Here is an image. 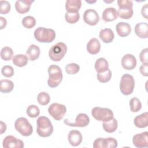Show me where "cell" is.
Listing matches in <instances>:
<instances>
[{
	"label": "cell",
	"mask_w": 148,
	"mask_h": 148,
	"mask_svg": "<svg viewBox=\"0 0 148 148\" xmlns=\"http://www.w3.org/2000/svg\"><path fill=\"white\" fill-rule=\"evenodd\" d=\"M135 87L134 77L128 73L122 76L120 83V90L121 93L125 95H128L132 93Z\"/></svg>",
	"instance_id": "6"
},
{
	"label": "cell",
	"mask_w": 148,
	"mask_h": 148,
	"mask_svg": "<svg viewBox=\"0 0 148 148\" xmlns=\"http://www.w3.org/2000/svg\"><path fill=\"white\" fill-rule=\"evenodd\" d=\"M118 124L116 119L114 117L109 121L103 122L102 127L105 131L108 133H112L116 131L117 128Z\"/></svg>",
	"instance_id": "26"
},
{
	"label": "cell",
	"mask_w": 148,
	"mask_h": 148,
	"mask_svg": "<svg viewBox=\"0 0 148 148\" xmlns=\"http://www.w3.org/2000/svg\"><path fill=\"white\" fill-rule=\"evenodd\" d=\"M49 73V79L47 84L51 88L57 87L61 82L63 75L62 71L60 66L57 65H51L47 69Z\"/></svg>",
	"instance_id": "2"
},
{
	"label": "cell",
	"mask_w": 148,
	"mask_h": 148,
	"mask_svg": "<svg viewBox=\"0 0 148 148\" xmlns=\"http://www.w3.org/2000/svg\"><path fill=\"white\" fill-rule=\"evenodd\" d=\"M148 25L146 23H139L135 26V33L140 38L146 39L148 37Z\"/></svg>",
	"instance_id": "18"
},
{
	"label": "cell",
	"mask_w": 148,
	"mask_h": 148,
	"mask_svg": "<svg viewBox=\"0 0 148 148\" xmlns=\"http://www.w3.org/2000/svg\"><path fill=\"white\" fill-rule=\"evenodd\" d=\"M34 2L32 0H17L15 3V9L18 13L24 14L29 10Z\"/></svg>",
	"instance_id": "15"
},
{
	"label": "cell",
	"mask_w": 148,
	"mask_h": 148,
	"mask_svg": "<svg viewBox=\"0 0 148 148\" xmlns=\"http://www.w3.org/2000/svg\"><path fill=\"white\" fill-rule=\"evenodd\" d=\"M119 9L117 10L119 16L123 19L130 18L134 13L132 6L133 2L129 0H119L117 1Z\"/></svg>",
	"instance_id": "5"
},
{
	"label": "cell",
	"mask_w": 148,
	"mask_h": 148,
	"mask_svg": "<svg viewBox=\"0 0 148 148\" xmlns=\"http://www.w3.org/2000/svg\"><path fill=\"white\" fill-rule=\"evenodd\" d=\"M121 63L124 69L126 70H132L135 68L137 62L134 55L127 54L122 57Z\"/></svg>",
	"instance_id": "14"
},
{
	"label": "cell",
	"mask_w": 148,
	"mask_h": 148,
	"mask_svg": "<svg viewBox=\"0 0 148 148\" xmlns=\"http://www.w3.org/2000/svg\"><path fill=\"white\" fill-rule=\"evenodd\" d=\"M66 51V45L64 43L60 42L50 47L49 51V56L51 60L57 62L64 58Z\"/></svg>",
	"instance_id": "4"
},
{
	"label": "cell",
	"mask_w": 148,
	"mask_h": 148,
	"mask_svg": "<svg viewBox=\"0 0 148 148\" xmlns=\"http://www.w3.org/2000/svg\"><path fill=\"white\" fill-rule=\"evenodd\" d=\"M134 123L136 127L139 128L147 127L148 125V113L146 112L136 116Z\"/></svg>",
	"instance_id": "22"
},
{
	"label": "cell",
	"mask_w": 148,
	"mask_h": 148,
	"mask_svg": "<svg viewBox=\"0 0 148 148\" xmlns=\"http://www.w3.org/2000/svg\"><path fill=\"white\" fill-rule=\"evenodd\" d=\"M139 71L143 76L147 77L148 76V63H143L139 68Z\"/></svg>",
	"instance_id": "42"
},
{
	"label": "cell",
	"mask_w": 148,
	"mask_h": 148,
	"mask_svg": "<svg viewBox=\"0 0 148 148\" xmlns=\"http://www.w3.org/2000/svg\"><path fill=\"white\" fill-rule=\"evenodd\" d=\"M119 16L117 10L114 8H106L102 13V19L106 22L112 21L117 18Z\"/></svg>",
	"instance_id": "19"
},
{
	"label": "cell",
	"mask_w": 148,
	"mask_h": 148,
	"mask_svg": "<svg viewBox=\"0 0 148 148\" xmlns=\"http://www.w3.org/2000/svg\"><path fill=\"white\" fill-rule=\"evenodd\" d=\"M14 127L20 134L24 136H30L33 132L32 125L25 117H19L14 123Z\"/></svg>",
	"instance_id": "8"
},
{
	"label": "cell",
	"mask_w": 148,
	"mask_h": 148,
	"mask_svg": "<svg viewBox=\"0 0 148 148\" xmlns=\"http://www.w3.org/2000/svg\"><path fill=\"white\" fill-rule=\"evenodd\" d=\"M101 50V44L97 38L91 39L87 44V50L91 54H97Z\"/></svg>",
	"instance_id": "20"
},
{
	"label": "cell",
	"mask_w": 148,
	"mask_h": 148,
	"mask_svg": "<svg viewBox=\"0 0 148 148\" xmlns=\"http://www.w3.org/2000/svg\"><path fill=\"white\" fill-rule=\"evenodd\" d=\"M83 20L86 24L94 26L98 24L99 20V17L96 10L89 9L84 12Z\"/></svg>",
	"instance_id": "12"
},
{
	"label": "cell",
	"mask_w": 148,
	"mask_h": 148,
	"mask_svg": "<svg viewBox=\"0 0 148 148\" xmlns=\"http://www.w3.org/2000/svg\"><path fill=\"white\" fill-rule=\"evenodd\" d=\"M68 139L72 146H77L82 142V134L77 130H71L68 134Z\"/></svg>",
	"instance_id": "16"
},
{
	"label": "cell",
	"mask_w": 148,
	"mask_h": 148,
	"mask_svg": "<svg viewBox=\"0 0 148 148\" xmlns=\"http://www.w3.org/2000/svg\"><path fill=\"white\" fill-rule=\"evenodd\" d=\"M65 18L66 22L69 24H75L77 23L80 18V14L77 13H68L66 12L65 14Z\"/></svg>",
	"instance_id": "35"
},
{
	"label": "cell",
	"mask_w": 148,
	"mask_h": 148,
	"mask_svg": "<svg viewBox=\"0 0 148 148\" xmlns=\"http://www.w3.org/2000/svg\"><path fill=\"white\" fill-rule=\"evenodd\" d=\"M40 54L39 47L36 45H31L28 48L26 54L30 61H35L38 59Z\"/></svg>",
	"instance_id": "24"
},
{
	"label": "cell",
	"mask_w": 148,
	"mask_h": 148,
	"mask_svg": "<svg viewBox=\"0 0 148 148\" xmlns=\"http://www.w3.org/2000/svg\"><path fill=\"white\" fill-rule=\"evenodd\" d=\"M94 148H106V138H98L96 139L93 143Z\"/></svg>",
	"instance_id": "39"
},
{
	"label": "cell",
	"mask_w": 148,
	"mask_h": 148,
	"mask_svg": "<svg viewBox=\"0 0 148 148\" xmlns=\"http://www.w3.org/2000/svg\"><path fill=\"white\" fill-rule=\"evenodd\" d=\"M11 9L10 3L7 1H0V13L5 14L8 13Z\"/></svg>",
	"instance_id": "37"
},
{
	"label": "cell",
	"mask_w": 148,
	"mask_h": 148,
	"mask_svg": "<svg viewBox=\"0 0 148 148\" xmlns=\"http://www.w3.org/2000/svg\"><path fill=\"white\" fill-rule=\"evenodd\" d=\"M0 20H1V29H2L6 27L7 24V21H6V20L3 17H0Z\"/></svg>",
	"instance_id": "44"
},
{
	"label": "cell",
	"mask_w": 148,
	"mask_h": 148,
	"mask_svg": "<svg viewBox=\"0 0 148 148\" xmlns=\"http://www.w3.org/2000/svg\"><path fill=\"white\" fill-rule=\"evenodd\" d=\"M37 100L40 105H46L49 103L50 101V97L48 93L45 91H42L38 94L37 96Z\"/></svg>",
	"instance_id": "32"
},
{
	"label": "cell",
	"mask_w": 148,
	"mask_h": 148,
	"mask_svg": "<svg viewBox=\"0 0 148 148\" xmlns=\"http://www.w3.org/2000/svg\"><path fill=\"white\" fill-rule=\"evenodd\" d=\"M148 4H145L144 6H142L141 9V13L143 17H145L146 19H148Z\"/></svg>",
	"instance_id": "43"
},
{
	"label": "cell",
	"mask_w": 148,
	"mask_h": 148,
	"mask_svg": "<svg viewBox=\"0 0 148 148\" xmlns=\"http://www.w3.org/2000/svg\"><path fill=\"white\" fill-rule=\"evenodd\" d=\"M80 70V66L76 63L68 64L65 66V71L69 75L76 74Z\"/></svg>",
	"instance_id": "36"
},
{
	"label": "cell",
	"mask_w": 148,
	"mask_h": 148,
	"mask_svg": "<svg viewBox=\"0 0 148 148\" xmlns=\"http://www.w3.org/2000/svg\"><path fill=\"white\" fill-rule=\"evenodd\" d=\"M130 107L132 112H138L142 108V103L137 98H132L130 101Z\"/></svg>",
	"instance_id": "29"
},
{
	"label": "cell",
	"mask_w": 148,
	"mask_h": 148,
	"mask_svg": "<svg viewBox=\"0 0 148 148\" xmlns=\"http://www.w3.org/2000/svg\"><path fill=\"white\" fill-rule=\"evenodd\" d=\"M4 148H23L24 146L23 142L16 138L13 135H8L6 136L2 142Z\"/></svg>",
	"instance_id": "11"
},
{
	"label": "cell",
	"mask_w": 148,
	"mask_h": 148,
	"mask_svg": "<svg viewBox=\"0 0 148 148\" xmlns=\"http://www.w3.org/2000/svg\"><path fill=\"white\" fill-rule=\"evenodd\" d=\"M99 36L102 42L105 43H109L113 40L114 35L111 29L105 28L100 31Z\"/></svg>",
	"instance_id": "23"
},
{
	"label": "cell",
	"mask_w": 148,
	"mask_h": 148,
	"mask_svg": "<svg viewBox=\"0 0 148 148\" xmlns=\"http://www.w3.org/2000/svg\"><path fill=\"white\" fill-rule=\"evenodd\" d=\"M112 77V72L108 69L106 71L102 73H97V77L98 81L101 83H104L108 82Z\"/></svg>",
	"instance_id": "30"
},
{
	"label": "cell",
	"mask_w": 148,
	"mask_h": 148,
	"mask_svg": "<svg viewBox=\"0 0 148 148\" xmlns=\"http://www.w3.org/2000/svg\"><path fill=\"white\" fill-rule=\"evenodd\" d=\"M148 132L147 131L143 132L140 134L135 135L132 138L133 145L138 148H143L147 147Z\"/></svg>",
	"instance_id": "13"
},
{
	"label": "cell",
	"mask_w": 148,
	"mask_h": 148,
	"mask_svg": "<svg viewBox=\"0 0 148 148\" xmlns=\"http://www.w3.org/2000/svg\"><path fill=\"white\" fill-rule=\"evenodd\" d=\"M13 56V50L9 47H4L1 51V57L5 61H9Z\"/></svg>",
	"instance_id": "31"
},
{
	"label": "cell",
	"mask_w": 148,
	"mask_h": 148,
	"mask_svg": "<svg viewBox=\"0 0 148 148\" xmlns=\"http://www.w3.org/2000/svg\"><path fill=\"white\" fill-rule=\"evenodd\" d=\"M22 24L25 28L31 29L35 25L36 20L34 17L31 16H28L23 18Z\"/></svg>",
	"instance_id": "33"
},
{
	"label": "cell",
	"mask_w": 148,
	"mask_h": 148,
	"mask_svg": "<svg viewBox=\"0 0 148 148\" xmlns=\"http://www.w3.org/2000/svg\"><path fill=\"white\" fill-rule=\"evenodd\" d=\"M2 75L6 77H10L13 76L14 71L12 66L10 65H5L1 69Z\"/></svg>",
	"instance_id": "38"
},
{
	"label": "cell",
	"mask_w": 148,
	"mask_h": 148,
	"mask_svg": "<svg viewBox=\"0 0 148 148\" xmlns=\"http://www.w3.org/2000/svg\"><path fill=\"white\" fill-rule=\"evenodd\" d=\"M1 134L6 131V125L5 123L1 121Z\"/></svg>",
	"instance_id": "45"
},
{
	"label": "cell",
	"mask_w": 148,
	"mask_h": 148,
	"mask_svg": "<svg viewBox=\"0 0 148 148\" xmlns=\"http://www.w3.org/2000/svg\"><path fill=\"white\" fill-rule=\"evenodd\" d=\"M28 57L25 54H16L12 58V61L14 65L18 67L25 66L28 63Z\"/></svg>",
	"instance_id": "27"
},
{
	"label": "cell",
	"mask_w": 148,
	"mask_h": 148,
	"mask_svg": "<svg viewBox=\"0 0 148 148\" xmlns=\"http://www.w3.org/2000/svg\"><path fill=\"white\" fill-rule=\"evenodd\" d=\"M66 112V106L63 104L53 103L48 108V112L57 121L62 120Z\"/></svg>",
	"instance_id": "9"
},
{
	"label": "cell",
	"mask_w": 148,
	"mask_h": 148,
	"mask_svg": "<svg viewBox=\"0 0 148 148\" xmlns=\"http://www.w3.org/2000/svg\"><path fill=\"white\" fill-rule=\"evenodd\" d=\"M35 39L41 43H50L56 38V32L54 30L44 27L37 28L34 34Z\"/></svg>",
	"instance_id": "3"
},
{
	"label": "cell",
	"mask_w": 148,
	"mask_h": 148,
	"mask_svg": "<svg viewBox=\"0 0 148 148\" xmlns=\"http://www.w3.org/2000/svg\"><path fill=\"white\" fill-rule=\"evenodd\" d=\"M86 2L87 3H95L96 2V1H86Z\"/></svg>",
	"instance_id": "46"
},
{
	"label": "cell",
	"mask_w": 148,
	"mask_h": 148,
	"mask_svg": "<svg viewBox=\"0 0 148 148\" xmlns=\"http://www.w3.org/2000/svg\"><path fill=\"white\" fill-rule=\"evenodd\" d=\"M82 6L80 0H67L65 3V9L68 13H77Z\"/></svg>",
	"instance_id": "21"
},
{
	"label": "cell",
	"mask_w": 148,
	"mask_h": 148,
	"mask_svg": "<svg viewBox=\"0 0 148 148\" xmlns=\"http://www.w3.org/2000/svg\"><path fill=\"white\" fill-rule=\"evenodd\" d=\"M14 88L13 83L8 79H2L0 81V91L2 93H9Z\"/></svg>",
	"instance_id": "28"
},
{
	"label": "cell",
	"mask_w": 148,
	"mask_h": 148,
	"mask_svg": "<svg viewBox=\"0 0 148 148\" xmlns=\"http://www.w3.org/2000/svg\"><path fill=\"white\" fill-rule=\"evenodd\" d=\"M64 123L71 127H86L90 123V118L87 114L85 113H79L77 115L75 122L72 123L69 121L68 119H65Z\"/></svg>",
	"instance_id": "10"
},
{
	"label": "cell",
	"mask_w": 148,
	"mask_h": 148,
	"mask_svg": "<svg viewBox=\"0 0 148 148\" xmlns=\"http://www.w3.org/2000/svg\"><path fill=\"white\" fill-rule=\"evenodd\" d=\"M92 117L99 121H109L114 117L112 110L106 108L94 107L91 110Z\"/></svg>",
	"instance_id": "7"
},
{
	"label": "cell",
	"mask_w": 148,
	"mask_h": 148,
	"mask_svg": "<svg viewBox=\"0 0 148 148\" xmlns=\"http://www.w3.org/2000/svg\"><path fill=\"white\" fill-rule=\"evenodd\" d=\"M148 49L145 48L143 49L139 54V58L140 62L142 63H148Z\"/></svg>",
	"instance_id": "41"
},
{
	"label": "cell",
	"mask_w": 148,
	"mask_h": 148,
	"mask_svg": "<svg viewBox=\"0 0 148 148\" xmlns=\"http://www.w3.org/2000/svg\"><path fill=\"white\" fill-rule=\"evenodd\" d=\"M116 29L117 34L120 37L127 36L131 32V25L125 22H120L116 25Z\"/></svg>",
	"instance_id": "17"
},
{
	"label": "cell",
	"mask_w": 148,
	"mask_h": 148,
	"mask_svg": "<svg viewBox=\"0 0 148 148\" xmlns=\"http://www.w3.org/2000/svg\"><path fill=\"white\" fill-rule=\"evenodd\" d=\"M106 148H115L117 147L118 143L116 139L113 138H106Z\"/></svg>",
	"instance_id": "40"
},
{
	"label": "cell",
	"mask_w": 148,
	"mask_h": 148,
	"mask_svg": "<svg viewBox=\"0 0 148 148\" xmlns=\"http://www.w3.org/2000/svg\"><path fill=\"white\" fill-rule=\"evenodd\" d=\"M94 67L97 73H102L109 69V64L105 58L101 57L95 61Z\"/></svg>",
	"instance_id": "25"
},
{
	"label": "cell",
	"mask_w": 148,
	"mask_h": 148,
	"mask_svg": "<svg viewBox=\"0 0 148 148\" xmlns=\"http://www.w3.org/2000/svg\"><path fill=\"white\" fill-rule=\"evenodd\" d=\"M36 132L39 136L46 138L50 136L53 132V126L49 118L40 116L36 120Z\"/></svg>",
	"instance_id": "1"
},
{
	"label": "cell",
	"mask_w": 148,
	"mask_h": 148,
	"mask_svg": "<svg viewBox=\"0 0 148 148\" xmlns=\"http://www.w3.org/2000/svg\"><path fill=\"white\" fill-rule=\"evenodd\" d=\"M26 112L29 117L35 118L39 115L40 110L37 106L35 105H31L27 108Z\"/></svg>",
	"instance_id": "34"
}]
</instances>
